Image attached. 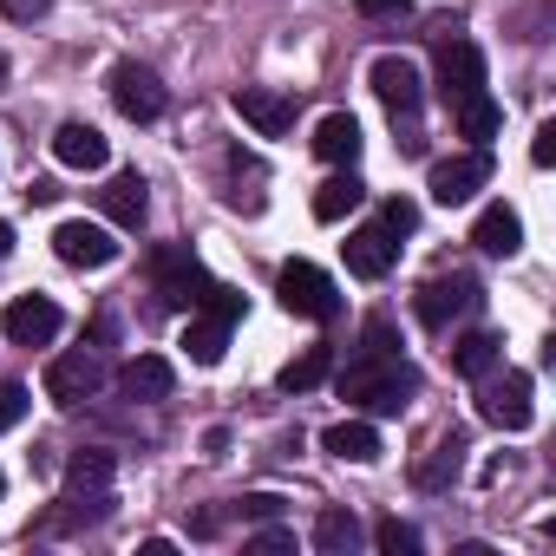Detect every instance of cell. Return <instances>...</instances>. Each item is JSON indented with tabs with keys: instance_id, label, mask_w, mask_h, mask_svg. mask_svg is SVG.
<instances>
[{
	"instance_id": "cell-1",
	"label": "cell",
	"mask_w": 556,
	"mask_h": 556,
	"mask_svg": "<svg viewBox=\"0 0 556 556\" xmlns=\"http://www.w3.org/2000/svg\"><path fill=\"white\" fill-rule=\"evenodd\" d=\"M419 393V374L400 361V354H387V361H354L348 374H341V400H354L361 413H400L406 400Z\"/></svg>"
},
{
	"instance_id": "cell-2",
	"label": "cell",
	"mask_w": 556,
	"mask_h": 556,
	"mask_svg": "<svg viewBox=\"0 0 556 556\" xmlns=\"http://www.w3.org/2000/svg\"><path fill=\"white\" fill-rule=\"evenodd\" d=\"M151 275H157V302L164 308H177V315H197L203 302H210V275H203V262L184 249V242H164V249H151Z\"/></svg>"
},
{
	"instance_id": "cell-3",
	"label": "cell",
	"mask_w": 556,
	"mask_h": 556,
	"mask_svg": "<svg viewBox=\"0 0 556 556\" xmlns=\"http://www.w3.org/2000/svg\"><path fill=\"white\" fill-rule=\"evenodd\" d=\"M236 321H242V295L216 282V289H210V302L190 315V334H184L190 361H197V367H216V361H223V348H229V328H236Z\"/></svg>"
},
{
	"instance_id": "cell-4",
	"label": "cell",
	"mask_w": 556,
	"mask_h": 556,
	"mask_svg": "<svg viewBox=\"0 0 556 556\" xmlns=\"http://www.w3.org/2000/svg\"><path fill=\"white\" fill-rule=\"evenodd\" d=\"M275 295H282V308L302 315V321H334V315H341V295H334V282H328L315 262H282V275H275Z\"/></svg>"
},
{
	"instance_id": "cell-5",
	"label": "cell",
	"mask_w": 556,
	"mask_h": 556,
	"mask_svg": "<svg viewBox=\"0 0 556 556\" xmlns=\"http://www.w3.org/2000/svg\"><path fill=\"white\" fill-rule=\"evenodd\" d=\"M491 184V151L484 144H471V151H458V157H445V164H432V177H426V190H432V203H445V210H458V203H471L478 190Z\"/></svg>"
},
{
	"instance_id": "cell-6",
	"label": "cell",
	"mask_w": 556,
	"mask_h": 556,
	"mask_svg": "<svg viewBox=\"0 0 556 556\" xmlns=\"http://www.w3.org/2000/svg\"><path fill=\"white\" fill-rule=\"evenodd\" d=\"M105 380H112V374H105V361H99V354H60V361L47 367V400H53V406H66V413H79L86 400H99V393H105Z\"/></svg>"
},
{
	"instance_id": "cell-7",
	"label": "cell",
	"mask_w": 556,
	"mask_h": 556,
	"mask_svg": "<svg viewBox=\"0 0 556 556\" xmlns=\"http://www.w3.org/2000/svg\"><path fill=\"white\" fill-rule=\"evenodd\" d=\"M367 86L380 92V105H387L393 118H413L419 99H426V79H419V66H413L406 53H380V60L367 66Z\"/></svg>"
},
{
	"instance_id": "cell-8",
	"label": "cell",
	"mask_w": 556,
	"mask_h": 556,
	"mask_svg": "<svg viewBox=\"0 0 556 556\" xmlns=\"http://www.w3.org/2000/svg\"><path fill=\"white\" fill-rule=\"evenodd\" d=\"M112 105L131 118V125H151V118H164V86H157V73L151 66H138V60H118L112 66Z\"/></svg>"
},
{
	"instance_id": "cell-9",
	"label": "cell",
	"mask_w": 556,
	"mask_h": 556,
	"mask_svg": "<svg viewBox=\"0 0 556 556\" xmlns=\"http://www.w3.org/2000/svg\"><path fill=\"white\" fill-rule=\"evenodd\" d=\"M419 321L426 328H452L458 315H471L478 308V282H471V275H432V282L419 289Z\"/></svg>"
},
{
	"instance_id": "cell-10",
	"label": "cell",
	"mask_w": 556,
	"mask_h": 556,
	"mask_svg": "<svg viewBox=\"0 0 556 556\" xmlns=\"http://www.w3.org/2000/svg\"><path fill=\"white\" fill-rule=\"evenodd\" d=\"M484 393H478V413L497 426V432H523L530 426V374H504V380H478Z\"/></svg>"
},
{
	"instance_id": "cell-11",
	"label": "cell",
	"mask_w": 556,
	"mask_h": 556,
	"mask_svg": "<svg viewBox=\"0 0 556 556\" xmlns=\"http://www.w3.org/2000/svg\"><path fill=\"white\" fill-rule=\"evenodd\" d=\"M53 249H60V262H73V268H112V262H118L112 229H105V223H79V216L53 229Z\"/></svg>"
},
{
	"instance_id": "cell-12",
	"label": "cell",
	"mask_w": 556,
	"mask_h": 556,
	"mask_svg": "<svg viewBox=\"0 0 556 556\" xmlns=\"http://www.w3.org/2000/svg\"><path fill=\"white\" fill-rule=\"evenodd\" d=\"M0 328H8V341H14V348H47V341H60L66 315H60L47 295H21L8 315H0Z\"/></svg>"
},
{
	"instance_id": "cell-13",
	"label": "cell",
	"mask_w": 556,
	"mask_h": 556,
	"mask_svg": "<svg viewBox=\"0 0 556 556\" xmlns=\"http://www.w3.org/2000/svg\"><path fill=\"white\" fill-rule=\"evenodd\" d=\"M229 105H236V118H242V125H255L262 138H282V131L295 125V99L268 92V86H242V92H236Z\"/></svg>"
},
{
	"instance_id": "cell-14",
	"label": "cell",
	"mask_w": 556,
	"mask_h": 556,
	"mask_svg": "<svg viewBox=\"0 0 556 556\" xmlns=\"http://www.w3.org/2000/svg\"><path fill=\"white\" fill-rule=\"evenodd\" d=\"M478 86H484V53L471 40H445L439 47V92H445V105L465 99V92H478Z\"/></svg>"
},
{
	"instance_id": "cell-15",
	"label": "cell",
	"mask_w": 556,
	"mask_h": 556,
	"mask_svg": "<svg viewBox=\"0 0 556 556\" xmlns=\"http://www.w3.org/2000/svg\"><path fill=\"white\" fill-rule=\"evenodd\" d=\"M393 262H400V242H393L380 223H361V229L348 236V268L361 275V282H380Z\"/></svg>"
},
{
	"instance_id": "cell-16",
	"label": "cell",
	"mask_w": 556,
	"mask_h": 556,
	"mask_svg": "<svg viewBox=\"0 0 556 556\" xmlns=\"http://www.w3.org/2000/svg\"><path fill=\"white\" fill-rule=\"evenodd\" d=\"M53 157H60L66 170H99V164L112 157V144H105L99 125H79V118H73V125L53 131Z\"/></svg>"
},
{
	"instance_id": "cell-17",
	"label": "cell",
	"mask_w": 556,
	"mask_h": 556,
	"mask_svg": "<svg viewBox=\"0 0 556 556\" xmlns=\"http://www.w3.org/2000/svg\"><path fill=\"white\" fill-rule=\"evenodd\" d=\"M118 387H125V400H138V406H157V400H170L177 374H170V361H164V354H138V361H125Z\"/></svg>"
},
{
	"instance_id": "cell-18",
	"label": "cell",
	"mask_w": 556,
	"mask_h": 556,
	"mask_svg": "<svg viewBox=\"0 0 556 556\" xmlns=\"http://www.w3.org/2000/svg\"><path fill=\"white\" fill-rule=\"evenodd\" d=\"M471 242H478V255H517V249H523L517 210H510V203H491V210L471 223Z\"/></svg>"
},
{
	"instance_id": "cell-19",
	"label": "cell",
	"mask_w": 556,
	"mask_h": 556,
	"mask_svg": "<svg viewBox=\"0 0 556 556\" xmlns=\"http://www.w3.org/2000/svg\"><path fill=\"white\" fill-rule=\"evenodd\" d=\"M112 471H118V458H112L105 445L73 452V458H66V497H99V491H112Z\"/></svg>"
},
{
	"instance_id": "cell-20",
	"label": "cell",
	"mask_w": 556,
	"mask_h": 556,
	"mask_svg": "<svg viewBox=\"0 0 556 556\" xmlns=\"http://www.w3.org/2000/svg\"><path fill=\"white\" fill-rule=\"evenodd\" d=\"M452 125H458V138H471V144H491V138H497V125H504V112H497V99L478 86V92L452 99Z\"/></svg>"
},
{
	"instance_id": "cell-21",
	"label": "cell",
	"mask_w": 556,
	"mask_h": 556,
	"mask_svg": "<svg viewBox=\"0 0 556 556\" xmlns=\"http://www.w3.org/2000/svg\"><path fill=\"white\" fill-rule=\"evenodd\" d=\"M315 157L354 164V157H361V118H354V112H328V118L315 125Z\"/></svg>"
},
{
	"instance_id": "cell-22",
	"label": "cell",
	"mask_w": 556,
	"mask_h": 556,
	"mask_svg": "<svg viewBox=\"0 0 556 556\" xmlns=\"http://www.w3.org/2000/svg\"><path fill=\"white\" fill-rule=\"evenodd\" d=\"M497 361H504V341L484 334V328H471V334L452 348V374H458V380H484V374H497Z\"/></svg>"
},
{
	"instance_id": "cell-23",
	"label": "cell",
	"mask_w": 556,
	"mask_h": 556,
	"mask_svg": "<svg viewBox=\"0 0 556 556\" xmlns=\"http://www.w3.org/2000/svg\"><path fill=\"white\" fill-rule=\"evenodd\" d=\"M321 445H328L334 458H348V465H374V458H380V432H374L367 419H341V426H328Z\"/></svg>"
},
{
	"instance_id": "cell-24",
	"label": "cell",
	"mask_w": 556,
	"mask_h": 556,
	"mask_svg": "<svg viewBox=\"0 0 556 556\" xmlns=\"http://www.w3.org/2000/svg\"><path fill=\"white\" fill-rule=\"evenodd\" d=\"M105 216L125 223V229L144 223V177H138V170H118V177L105 184Z\"/></svg>"
},
{
	"instance_id": "cell-25",
	"label": "cell",
	"mask_w": 556,
	"mask_h": 556,
	"mask_svg": "<svg viewBox=\"0 0 556 556\" xmlns=\"http://www.w3.org/2000/svg\"><path fill=\"white\" fill-rule=\"evenodd\" d=\"M465 452H471V445H465L458 432H452V439H439V445H432V458H426V465L413 471V478H419V491H445V484L458 478V465H465Z\"/></svg>"
},
{
	"instance_id": "cell-26",
	"label": "cell",
	"mask_w": 556,
	"mask_h": 556,
	"mask_svg": "<svg viewBox=\"0 0 556 556\" xmlns=\"http://www.w3.org/2000/svg\"><path fill=\"white\" fill-rule=\"evenodd\" d=\"M354 543H361V523H354V510H321L315 517V549L321 556H354Z\"/></svg>"
},
{
	"instance_id": "cell-27",
	"label": "cell",
	"mask_w": 556,
	"mask_h": 556,
	"mask_svg": "<svg viewBox=\"0 0 556 556\" xmlns=\"http://www.w3.org/2000/svg\"><path fill=\"white\" fill-rule=\"evenodd\" d=\"M361 197H367V184H361L354 170H341V177H328V184L315 190V216H321V223H341Z\"/></svg>"
},
{
	"instance_id": "cell-28",
	"label": "cell",
	"mask_w": 556,
	"mask_h": 556,
	"mask_svg": "<svg viewBox=\"0 0 556 556\" xmlns=\"http://www.w3.org/2000/svg\"><path fill=\"white\" fill-rule=\"evenodd\" d=\"M328 367H334V354H328V348H308V354H295V361L282 367V393H315V387L328 380Z\"/></svg>"
},
{
	"instance_id": "cell-29",
	"label": "cell",
	"mask_w": 556,
	"mask_h": 556,
	"mask_svg": "<svg viewBox=\"0 0 556 556\" xmlns=\"http://www.w3.org/2000/svg\"><path fill=\"white\" fill-rule=\"evenodd\" d=\"M374 543H380L387 556H419V530L400 523V517H380V523H374Z\"/></svg>"
},
{
	"instance_id": "cell-30",
	"label": "cell",
	"mask_w": 556,
	"mask_h": 556,
	"mask_svg": "<svg viewBox=\"0 0 556 556\" xmlns=\"http://www.w3.org/2000/svg\"><path fill=\"white\" fill-rule=\"evenodd\" d=\"M27 406H34V393H27L21 380H0V432H14V426L27 419Z\"/></svg>"
},
{
	"instance_id": "cell-31",
	"label": "cell",
	"mask_w": 556,
	"mask_h": 556,
	"mask_svg": "<svg viewBox=\"0 0 556 556\" xmlns=\"http://www.w3.org/2000/svg\"><path fill=\"white\" fill-rule=\"evenodd\" d=\"M380 229H387V236H413V229H419V203H406V197L380 203Z\"/></svg>"
},
{
	"instance_id": "cell-32",
	"label": "cell",
	"mask_w": 556,
	"mask_h": 556,
	"mask_svg": "<svg viewBox=\"0 0 556 556\" xmlns=\"http://www.w3.org/2000/svg\"><path fill=\"white\" fill-rule=\"evenodd\" d=\"M361 354H367V361H387V354H400V334H393V321H367V334H361Z\"/></svg>"
},
{
	"instance_id": "cell-33",
	"label": "cell",
	"mask_w": 556,
	"mask_h": 556,
	"mask_svg": "<svg viewBox=\"0 0 556 556\" xmlns=\"http://www.w3.org/2000/svg\"><path fill=\"white\" fill-rule=\"evenodd\" d=\"M361 21H413V0H354Z\"/></svg>"
},
{
	"instance_id": "cell-34",
	"label": "cell",
	"mask_w": 556,
	"mask_h": 556,
	"mask_svg": "<svg viewBox=\"0 0 556 556\" xmlns=\"http://www.w3.org/2000/svg\"><path fill=\"white\" fill-rule=\"evenodd\" d=\"M249 549H262V556H275V549H295V530H275V523H268V530H255V536H249Z\"/></svg>"
},
{
	"instance_id": "cell-35",
	"label": "cell",
	"mask_w": 556,
	"mask_h": 556,
	"mask_svg": "<svg viewBox=\"0 0 556 556\" xmlns=\"http://www.w3.org/2000/svg\"><path fill=\"white\" fill-rule=\"evenodd\" d=\"M530 157H536V164H556V118H543V125H536V138H530Z\"/></svg>"
},
{
	"instance_id": "cell-36",
	"label": "cell",
	"mask_w": 556,
	"mask_h": 556,
	"mask_svg": "<svg viewBox=\"0 0 556 556\" xmlns=\"http://www.w3.org/2000/svg\"><path fill=\"white\" fill-rule=\"evenodd\" d=\"M0 14L8 21H40V14H53V0H0Z\"/></svg>"
},
{
	"instance_id": "cell-37",
	"label": "cell",
	"mask_w": 556,
	"mask_h": 556,
	"mask_svg": "<svg viewBox=\"0 0 556 556\" xmlns=\"http://www.w3.org/2000/svg\"><path fill=\"white\" fill-rule=\"evenodd\" d=\"M282 504H289V497H275V491H255V497H242L236 510H242V517H275Z\"/></svg>"
},
{
	"instance_id": "cell-38",
	"label": "cell",
	"mask_w": 556,
	"mask_h": 556,
	"mask_svg": "<svg viewBox=\"0 0 556 556\" xmlns=\"http://www.w3.org/2000/svg\"><path fill=\"white\" fill-rule=\"evenodd\" d=\"M8 255H14V229H8V223H0V262H8Z\"/></svg>"
},
{
	"instance_id": "cell-39",
	"label": "cell",
	"mask_w": 556,
	"mask_h": 556,
	"mask_svg": "<svg viewBox=\"0 0 556 556\" xmlns=\"http://www.w3.org/2000/svg\"><path fill=\"white\" fill-rule=\"evenodd\" d=\"M0 92H8V53H0Z\"/></svg>"
},
{
	"instance_id": "cell-40",
	"label": "cell",
	"mask_w": 556,
	"mask_h": 556,
	"mask_svg": "<svg viewBox=\"0 0 556 556\" xmlns=\"http://www.w3.org/2000/svg\"><path fill=\"white\" fill-rule=\"evenodd\" d=\"M0 491H8V471H0Z\"/></svg>"
}]
</instances>
